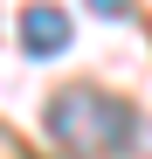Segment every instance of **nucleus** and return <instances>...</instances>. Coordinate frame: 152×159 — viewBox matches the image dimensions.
<instances>
[{
    "label": "nucleus",
    "instance_id": "nucleus-1",
    "mask_svg": "<svg viewBox=\"0 0 152 159\" xmlns=\"http://www.w3.org/2000/svg\"><path fill=\"white\" fill-rule=\"evenodd\" d=\"M48 139L69 159H104V152H124L138 139V118L104 90H62L48 104Z\"/></svg>",
    "mask_w": 152,
    "mask_h": 159
},
{
    "label": "nucleus",
    "instance_id": "nucleus-2",
    "mask_svg": "<svg viewBox=\"0 0 152 159\" xmlns=\"http://www.w3.org/2000/svg\"><path fill=\"white\" fill-rule=\"evenodd\" d=\"M69 35H76V28H69V14H62V7H28V14H21V42H28V56H42V62H48V56H62Z\"/></svg>",
    "mask_w": 152,
    "mask_h": 159
},
{
    "label": "nucleus",
    "instance_id": "nucleus-3",
    "mask_svg": "<svg viewBox=\"0 0 152 159\" xmlns=\"http://www.w3.org/2000/svg\"><path fill=\"white\" fill-rule=\"evenodd\" d=\"M90 7H97V14H124V0H90Z\"/></svg>",
    "mask_w": 152,
    "mask_h": 159
}]
</instances>
